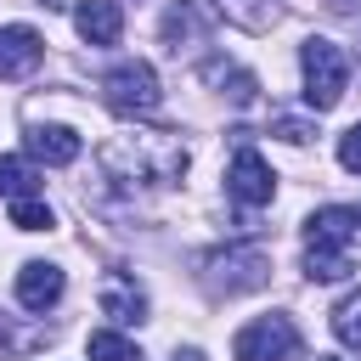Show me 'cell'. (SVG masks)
<instances>
[{"mask_svg":"<svg viewBox=\"0 0 361 361\" xmlns=\"http://www.w3.org/2000/svg\"><path fill=\"white\" fill-rule=\"evenodd\" d=\"M96 164L118 192H164L186 175V141L175 130H130L113 135L96 152Z\"/></svg>","mask_w":361,"mask_h":361,"instance_id":"obj_1","label":"cell"},{"mask_svg":"<svg viewBox=\"0 0 361 361\" xmlns=\"http://www.w3.org/2000/svg\"><path fill=\"white\" fill-rule=\"evenodd\" d=\"M355 231H361V209H316L305 220V276L310 282H338L355 271Z\"/></svg>","mask_w":361,"mask_h":361,"instance_id":"obj_2","label":"cell"},{"mask_svg":"<svg viewBox=\"0 0 361 361\" xmlns=\"http://www.w3.org/2000/svg\"><path fill=\"white\" fill-rule=\"evenodd\" d=\"M299 68H305V102L316 107V113H327V107H338L344 102V85H350V56L333 45V39H305V51H299Z\"/></svg>","mask_w":361,"mask_h":361,"instance_id":"obj_3","label":"cell"},{"mask_svg":"<svg viewBox=\"0 0 361 361\" xmlns=\"http://www.w3.org/2000/svg\"><path fill=\"white\" fill-rule=\"evenodd\" d=\"M102 102H107L118 118H147V113H158L164 90H158V73H152V62L130 56V62L107 68V73H102Z\"/></svg>","mask_w":361,"mask_h":361,"instance_id":"obj_4","label":"cell"},{"mask_svg":"<svg viewBox=\"0 0 361 361\" xmlns=\"http://www.w3.org/2000/svg\"><path fill=\"white\" fill-rule=\"evenodd\" d=\"M265 276H271V254H265V248H254V243L214 248V254L203 259V282H209L214 293H226V299L265 288Z\"/></svg>","mask_w":361,"mask_h":361,"instance_id":"obj_5","label":"cell"},{"mask_svg":"<svg viewBox=\"0 0 361 361\" xmlns=\"http://www.w3.org/2000/svg\"><path fill=\"white\" fill-rule=\"evenodd\" d=\"M231 355L237 361H299L305 355V338H299L293 316H259V322H248L231 338Z\"/></svg>","mask_w":361,"mask_h":361,"instance_id":"obj_6","label":"cell"},{"mask_svg":"<svg viewBox=\"0 0 361 361\" xmlns=\"http://www.w3.org/2000/svg\"><path fill=\"white\" fill-rule=\"evenodd\" d=\"M226 192H231L243 209H259V203L276 197V175H271V164H265L254 147H237V158H231V169H226Z\"/></svg>","mask_w":361,"mask_h":361,"instance_id":"obj_7","label":"cell"},{"mask_svg":"<svg viewBox=\"0 0 361 361\" xmlns=\"http://www.w3.org/2000/svg\"><path fill=\"white\" fill-rule=\"evenodd\" d=\"M96 305H102V316L113 327H141L147 322V293H141V282L130 271H107L102 288H96Z\"/></svg>","mask_w":361,"mask_h":361,"instance_id":"obj_8","label":"cell"},{"mask_svg":"<svg viewBox=\"0 0 361 361\" xmlns=\"http://www.w3.org/2000/svg\"><path fill=\"white\" fill-rule=\"evenodd\" d=\"M39 56H45V39H39L28 23H6V28H0V79H23V73H34Z\"/></svg>","mask_w":361,"mask_h":361,"instance_id":"obj_9","label":"cell"},{"mask_svg":"<svg viewBox=\"0 0 361 361\" xmlns=\"http://www.w3.org/2000/svg\"><path fill=\"white\" fill-rule=\"evenodd\" d=\"M62 271L51 265V259H28L23 271H17V305L23 310H51L56 299H62Z\"/></svg>","mask_w":361,"mask_h":361,"instance_id":"obj_10","label":"cell"},{"mask_svg":"<svg viewBox=\"0 0 361 361\" xmlns=\"http://www.w3.org/2000/svg\"><path fill=\"white\" fill-rule=\"evenodd\" d=\"M73 28H79L90 45H118V34H124V11H118V0H79Z\"/></svg>","mask_w":361,"mask_h":361,"instance_id":"obj_11","label":"cell"},{"mask_svg":"<svg viewBox=\"0 0 361 361\" xmlns=\"http://www.w3.org/2000/svg\"><path fill=\"white\" fill-rule=\"evenodd\" d=\"M164 45L169 51H180V45H203V34H209V11L197 6V0H175L169 11H164Z\"/></svg>","mask_w":361,"mask_h":361,"instance_id":"obj_12","label":"cell"},{"mask_svg":"<svg viewBox=\"0 0 361 361\" xmlns=\"http://www.w3.org/2000/svg\"><path fill=\"white\" fill-rule=\"evenodd\" d=\"M28 158L62 169V164L79 158V135H73L68 124H28Z\"/></svg>","mask_w":361,"mask_h":361,"instance_id":"obj_13","label":"cell"},{"mask_svg":"<svg viewBox=\"0 0 361 361\" xmlns=\"http://www.w3.org/2000/svg\"><path fill=\"white\" fill-rule=\"evenodd\" d=\"M34 186H39L34 164H28V158H17V152H6V158H0V197H6V203H17V197H34Z\"/></svg>","mask_w":361,"mask_h":361,"instance_id":"obj_14","label":"cell"},{"mask_svg":"<svg viewBox=\"0 0 361 361\" xmlns=\"http://www.w3.org/2000/svg\"><path fill=\"white\" fill-rule=\"evenodd\" d=\"M203 79H209V85H220L231 102H254V90H259V85H254V73H248V68H231V62H203Z\"/></svg>","mask_w":361,"mask_h":361,"instance_id":"obj_15","label":"cell"},{"mask_svg":"<svg viewBox=\"0 0 361 361\" xmlns=\"http://www.w3.org/2000/svg\"><path fill=\"white\" fill-rule=\"evenodd\" d=\"M90 361H147L118 327H102V333H90Z\"/></svg>","mask_w":361,"mask_h":361,"instance_id":"obj_16","label":"cell"},{"mask_svg":"<svg viewBox=\"0 0 361 361\" xmlns=\"http://www.w3.org/2000/svg\"><path fill=\"white\" fill-rule=\"evenodd\" d=\"M333 333H338V344L361 350V288H355V293H344V299L333 305Z\"/></svg>","mask_w":361,"mask_h":361,"instance_id":"obj_17","label":"cell"},{"mask_svg":"<svg viewBox=\"0 0 361 361\" xmlns=\"http://www.w3.org/2000/svg\"><path fill=\"white\" fill-rule=\"evenodd\" d=\"M11 226H17V231H51L56 214H51V203H39V197H17V203H11Z\"/></svg>","mask_w":361,"mask_h":361,"instance_id":"obj_18","label":"cell"},{"mask_svg":"<svg viewBox=\"0 0 361 361\" xmlns=\"http://www.w3.org/2000/svg\"><path fill=\"white\" fill-rule=\"evenodd\" d=\"M338 164H344L350 175H361V124H350V130L338 135Z\"/></svg>","mask_w":361,"mask_h":361,"instance_id":"obj_19","label":"cell"},{"mask_svg":"<svg viewBox=\"0 0 361 361\" xmlns=\"http://www.w3.org/2000/svg\"><path fill=\"white\" fill-rule=\"evenodd\" d=\"M276 135H282V141H293V147H305V141H310L316 130H310L305 118H276Z\"/></svg>","mask_w":361,"mask_h":361,"instance_id":"obj_20","label":"cell"},{"mask_svg":"<svg viewBox=\"0 0 361 361\" xmlns=\"http://www.w3.org/2000/svg\"><path fill=\"white\" fill-rule=\"evenodd\" d=\"M23 344H28V333H17L11 316H0V350H23Z\"/></svg>","mask_w":361,"mask_h":361,"instance_id":"obj_21","label":"cell"},{"mask_svg":"<svg viewBox=\"0 0 361 361\" xmlns=\"http://www.w3.org/2000/svg\"><path fill=\"white\" fill-rule=\"evenodd\" d=\"M175 361H203V350H175Z\"/></svg>","mask_w":361,"mask_h":361,"instance_id":"obj_22","label":"cell"},{"mask_svg":"<svg viewBox=\"0 0 361 361\" xmlns=\"http://www.w3.org/2000/svg\"><path fill=\"white\" fill-rule=\"evenodd\" d=\"M45 6H62V0H45Z\"/></svg>","mask_w":361,"mask_h":361,"instance_id":"obj_23","label":"cell"},{"mask_svg":"<svg viewBox=\"0 0 361 361\" xmlns=\"http://www.w3.org/2000/svg\"><path fill=\"white\" fill-rule=\"evenodd\" d=\"M322 361H333V355H322Z\"/></svg>","mask_w":361,"mask_h":361,"instance_id":"obj_24","label":"cell"}]
</instances>
